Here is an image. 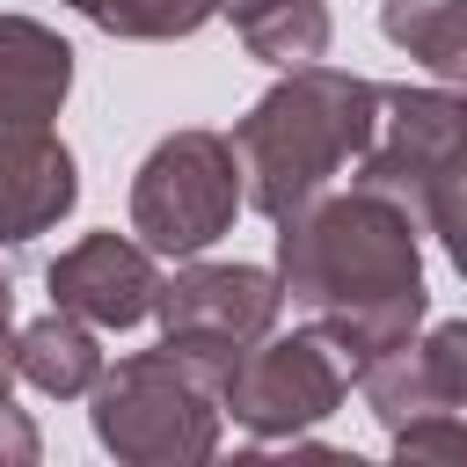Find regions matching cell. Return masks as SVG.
Here are the masks:
<instances>
[{"label":"cell","mask_w":467,"mask_h":467,"mask_svg":"<svg viewBox=\"0 0 467 467\" xmlns=\"http://www.w3.org/2000/svg\"><path fill=\"white\" fill-rule=\"evenodd\" d=\"M226 379L234 365L190 343L161 350H131L95 379V438L102 452L131 460V467H197L219 452V423H226Z\"/></svg>","instance_id":"obj_4"},{"label":"cell","mask_w":467,"mask_h":467,"mask_svg":"<svg viewBox=\"0 0 467 467\" xmlns=\"http://www.w3.org/2000/svg\"><path fill=\"white\" fill-rule=\"evenodd\" d=\"M467 153V88H379V131L350 182L387 190L416 212L431 175Z\"/></svg>","instance_id":"obj_8"},{"label":"cell","mask_w":467,"mask_h":467,"mask_svg":"<svg viewBox=\"0 0 467 467\" xmlns=\"http://www.w3.org/2000/svg\"><path fill=\"white\" fill-rule=\"evenodd\" d=\"M401 460H467V409H423L401 431H387Z\"/></svg>","instance_id":"obj_15"},{"label":"cell","mask_w":467,"mask_h":467,"mask_svg":"<svg viewBox=\"0 0 467 467\" xmlns=\"http://www.w3.org/2000/svg\"><path fill=\"white\" fill-rule=\"evenodd\" d=\"M277 306H285V285L277 270L263 263H182L175 277H161V336L168 343H190V350H212L226 365H241L248 343H263L277 328Z\"/></svg>","instance_id":"obj_7"},{"label":"cell","mask_w":467,"mask_h":467,"mask_svg":"<svg viewBox=\"0 0 467 467\" xmlns=\"http://www.w3.org/2000/svg\"><path fill=\"white\" fill-rule=\"evenodd\" d=\"M416 358H423L438 401H445V409H467V314H460V321H438V328L416 343Z\"/></svg>","instance_id":"obj_16"},{"label":"cell","mask_w":467,"mask_h":467,"mask_svg":"<svg viewBox=\"0 0 467 467\" xmlns=\"http://www.w3.org/2000/svg\"><path fill=\"white\" fill-rule=\"evenodd\" d=\"M44 452V438H36V423L15 409V394H0V467H29Z\"/></svg>","instance_id":"obj_17"},{"label":"cell","mask_w":467,"mask_h":467,"mask_svg":"<svg viewBox=\"0 0 467 467\" xmlns=\"http://www.w3.org/2000/svg\"><path fill=\"white\" fill-rule=\"evenodd\" d=\"M219 15H226L234 36H241L263 66H277V73L328 58V36H336L321 0H219Z\"/></svg>","instance_id":"obj_11"},{"label":"cell","mask_w":467,"mask_h":467,"mask_svg":"<svg viewBox=\"0 0 467 467\" xmlns=\"http://www.w3.org/2000/svg\"><path fill=\"white\" fill-rule=\"evenodd\" d=\"M15 372H22L36 394L73 401V394H95V379H102L109 365H102V350H95V321L51 306V314H36V321L15 336Z\"/></svg>","instance_id":"obj_10"},{"label":"cell","mask_w":467,"mask_h":467,"mask_svg":"<svg viewBox=\"0 0 467 467\" xmlns=\"http://www.w3.org/2000/svg\"><path fill=\"white\" fill-rule=\"evenodd\" d=\"M379 131V80L365 73H336V66H292L277 88H263L248 102V117L234 124V153H241V182L248 204L285 226L292 212H306L343 168L365 161Z\"/></svg>","instance_id":"obj_2"},{"label":"cell","mask_w":467,"mask_h":467,"mask_svg":"<svg viewBox=\"0 0 467 467\" xmlns=\"http://www.w3.org/2000/svg\"><path fill=\"white\" fill-rule=\"evenodd\" d=\"M7 321H15V285H7V270H0V394L22 379V372H15V336H7Z\"/></svg>","instance_id":"obj_18"},{"label":"cell","mask_w":467,"mask_h":467,"mask_svg":"<svg viewBox=\"0 0 467 467\" xmlns=\"http://www.w3.org/2000/svg\"><path fill=\"white\" fill-rule=\"evenodd\" d=\"M343 387H350V358L321 336V328H299V336H263L241 350L234 379H226V416L263 438V445H292L306 438L321 416L343 409Z\"/></svg>","instance_id":"obj_6"},{"label":"cell","mask_w":467,"mask_h":467,"mask_svg":"<svg viewBox=\"0 0 467 467\" xmlns=\"http://www.w3.org/2000/svg\"><path fill=\"white\" fill-rule=\"evenodd\" d=\"M73 88V44L36 15H0V248L51 234L73 197V153L58 139V109Z\"/></svg>","instance_id":"obj_3"},{"label":"cell","mask_w":467,"mask_h":467,"mask_svg":"<svg viewBox=\"0 0 467 467\" xmlns=\"http://www.w3.org/2000/svg\"><path fill=\"white\" fill-rule=\"evenodd\" d=\"M379 36L445 88H467V0H379Z\"/></svg>","instance_id":"obj_12"},{"label":"cell","mask_w":467,"mask_h":467,"mask_svg":"<svg viewBox=\"0 0 467 467\" xmlns=\"http://www.w3.org/2000/svg\"><path fill=\"white\" fill-rule=\"evenodd\" d=\"M416 219L438 234L445 263L467 277V153H460V161H445V168L431 175V190L416 197Z\"/></svg>","instance_id":"obj_14"},{"label":"cell","mask_w":467,"mask_h":467,"mask_svg":"<svg viewBox=\"0 0 467 467\" xmlns=\"http://www.w3.org/2000/svg\"><path fill=\"white\" fill-rule=\"evenodd\" d=\"M241 204H248L241 153H234L226 131H204V124L168 131V139L139 161V175H131V234H139L153 255H168V263L204 255V248L234 226Z\"/></svg>","instance_id":"obj_5"},{"label":"cell","mask_w":467,"mask_h":467,"mask_svg":"<svg viewBox=\"0 0 467 467\" xmlns=\"http://www.w3.org/2000/svg\"><path fill=\"white\" fill-rule=\"evenodd\" d=\"M277 285L358 372L365 358L409 343L431 306L416 212L365 182L321 190L277 226Z\"/></svg>","instance_id":"obj_1"},{"label":"cell","mask_w":467,"mask_h":467,"mask_svg":"<svg viewBox=\"0 0 467 467\" xmlns=\"http://www.w3.org/2000/svg\"><path fill=\"white\" fill-rule=\"evenodd\" d=\"M51 306L95 321V328H139L153 306H161V270H153V248L146 241H124V234H88L73 241L51 270Z\"/></svg>","instance_id":"obj_9"},{"label":"cell","mask_w":467,"mask_h":467,"mask_svg":"<svg viewBox=\"0 0 467 467\" xmlns=\"http://www.w3.org/2000/svg\"><path fill=\"white\" fill-rule=\"evenodd\" d=\"M66 7L109 36H131V44H168V36H190L219 15V0H66Z\"/></svg>","instance_id":"obj_13"}]
</instances>
